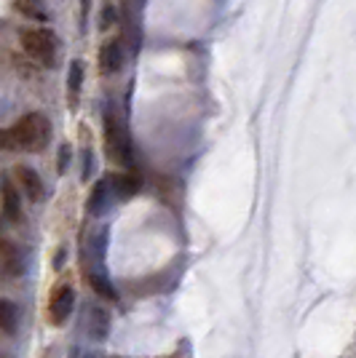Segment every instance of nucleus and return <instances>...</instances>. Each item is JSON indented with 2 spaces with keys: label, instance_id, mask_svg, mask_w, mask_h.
I'll return each mask as SVG.
<instances>
[{
  "label": "nucleus",
  "instance_id": "obj_1",
  "mask_svg": "<svg viewBox=\"0 0 356 358\" xmlns=\"http://www.w3.org/2000/svg\"><path fill=\"white\" fill-rule=\"evenodd\" d=\"M14 136V145L22 150H43L51 139V123L43 113H30L16 123L14 129H8Z\"/></svg>",
  "mask_w": 356,
  "mask_h": 358
},
{
  "label": "nucleus",
  "instance_id": "obj_2",
  "mask_svg": "<svg viewBox=\"0 0 356 358\" xmlns=\"http://www.w3.org/2000/svg\"><path fill=\"white\" fill-rule=\"evenodd\" d=\"M22 45L27 57L43 67H54L57 59V35L51 30H27L22 32Z\"/></svg>",
  "mask_w": 356,
  "mask_h": 358
},
{
  "label": "nucleus",
  "instance_id": "obj_3",
  "mask_svg": "<svg viewBox=\"0 0 356 358\" xmlns=\"http://www.w3.org/2000/svg\"><path fill=\"white\" fill-rule=\"evenodd\" d=\"M104 136H107V148L113 150V158H116L121 166L132 169V166H134L132 142H129L126 129H123V126H121L113 115H107V118H104Z\"/></svg>",
  "mask_w": 356,
  "mask_h": 358
},
{
  "label": "nucleus",
  "instance_id": "obj_4",
  "mask_svg": "<svg viewBox=\"0 0 356 358\" xmlns=\"http://www.w3.org/2000/svg\"><path fill=\"white\" fill-rule=\"evenodd\" d=\"M73 308H75L73 286H60V289L51 294V302H48V315H51V321H54L57 327H62V324L70 318Z\"/></svg>",
  "mask_w": 356,
  "mask_h": 358
},
{
  "label": "nucleus",
  "instance_id": "obj_5",
  "mask_svg": "<svg viewBox=\"0 0 356 358\" xmlns=\"http://www.w3.org/2000/svg\"><path fill=\"white\" fill-rule=\"evenodd\" d=\"M110 313L102 305H89L86 308V334H89L94 343H102L110 334Z\"/></svg>",
  "mask_w": 356,
  "mask_h": 358
},
{
  "label": "nucleus",
  "instance_id": "obj_6",
  "mask_svg": "<svg viewBox=\"0 0 356 358\" xmlns=\"http://www.w3.org/2000/svg\"><path fill=\"white\" fill-rule=\"evenodd\" d=\"M123 67V48L118 41H110L100 48V73L116 75Z\"/></svg>",
  "mask_w": 356,
  "mask_h": 358
},
{
  "label": "nucleus",
  "instance_id": "obj_7",
  "mask_svg": "<svg viewBox=\"0 0 356 358\" xmlns=\"http://www.w3.org/2000/svg\"><path fill=\"white\" fill-rule=\"evenodd\" d=\"M0 273L6 275H22L25 273V257L14 243H0Z\"/></svg>",
  "mask_w": 356,
  "mask_h": 358
},
{
  "label": "nucleus",
  "instance_id": "obj_8",
  "mask_svg": "<svg viewBox=\"0 0 356 358\" xmlns=\"http://www.w3.org/2000/svg\"><path fill=\"white\" fill-rule=\"evenodd\" d=\"M16 179H19L22 190H25V195H27L30 201L43 198V179L38 177V171H35L32 166H16Z\"/></svg>",
  "mask_w": 356,
  "mask_h": 358
},
{
  "label": "nucleus",
  "instance_id": "obj_9",
  "mask_svg": "<svg viewBox=\"0 0 356 358\" xmlns=\"http://www.w3.org/2000/svg\"><path fill=\"white\" fill-rule=\"evenodd\" d=\"M0 195H3V211L11 222H19L22 220V198L16 193V187L8 182V179H0Z\"/></svg>",
  "mask_w": 356,
  "mask_h": 358
},
{
  "label": "nucleus",
  "instance_id": "obj_10",
  "mask_svg": "<svg viewBox=\"0 0 356 358\" xmlns=\"http://www.w3.org/2000/svg\"><path fill=\"white\" fill-rule=\"evenodd\" d=\"M107 187L118 201H132L139 193V179L132 174H116L113 179H107Z\"/></svg>",
  "mask_w": 356,
  "mask_h": 358
},
{
  "label": "nucleus",
  "instance_id": "obj_11",
  "mask_svg": "<svg viewBox=\"0 0 356 358\" xmlns=\"http://www.w3.org/2000/svg\"><path fill=\"white\" fill-rule=\"evenodd\" d=\"M107 198H110V187H107V179H100V182H94L89 201H86V211H89L91 217H100V214L104 211V206H107Z\"/></svg>",
  "mask_w": 356,
  "mask_h": 358
},
{
  "label": "nucleus",
  "instance_id": "obj_12",
  "mask_svg": "<svg viewBox=\"0 0 356 358\" xmlns=\"http://www.w3.org/2000/svg\"><path fill=\"white\" fill-rule=\"evenodd\" d=\"M14 8L32 22H48V8L43 0H14Z\"/></svg>",
  "mask_w": 356,
  "mask_h": 358
},
{
  "label": "nucleus",
  "instance_id": "obj_13",
  "mask_svg": "<svg viewBox=\"0 0 356 358\" xmlns=\"http://www.w3.org/2000/svg\"><path fill=\"white\" fill-rule=\"evenodd\" d=\"M16 327H19V310L11 299L0 297V329L6 334H14Z\"/></svg>",
  "mask_w": 356,
  "mask_h": 358
},
{
  "label": "nucleus",
  "instance_id": "obj_14",
  "mask_svg": "<svg viewBox=\"0 0 356 358\" xmlns=\"http://www.w3.org/2000/svg\"><path fill=\"white\" fill-rule=\"evenodd\" d=\"M89 284L94 289V294L102 299H118V292H116V286L110 284V278L104 275V273H89Z\"/></svg>",
  "mask_w": 356,
  "mask_h": 358
},
{
  "label": "nucleus",
  "instance_id": "obj_15",
  "mask_svg": "<svg viewBox=\"0 0 356 358\" xmlns=\"http://www.w3.org/2000/svg\"><path fill=\"white\" fill-rule=\"evenodd\" d=\"M81 86H83V62L73 59L70 62V70H67V91H70V102L78 99Z\"/></svg>",
  "mask_w": 356,
  "mask_h": 358
},
{
  "label": "nucleus",
  "instance_id": "obj_16",
  "mask_svg": "<svg viewBox=\"0 0 356 358\" xmlns=\"http://www.w3.org/2000/svg\"><path fill=\"white\" fill-rule=\"evenodd\" d=\"M91 171H94V155H91V150H83V171H81V177L89 179Z\"/></svg>",
  "mask_w": 356,
  "mask_h": 358
},
{
  "label": "nucleus",
  "instance_id": "obj_17",
  "mask_svg": "<svg viewBox=\"0 0 356 358\" xmlns=\"http://www.w3.org/2000/svg\"><path fill=\"white\" fill-rule=\"evenodd\" d=\"M113 22H116V11H113V6H104L100 27H102V30H107V27H113Z\"/></svg>",
  "mask_w": 356,
  "mask_h": 358
},
{
  "label": "nucleus",
  "instance_id": "obj_18",
  "mask_svg": "<svg viewBox=\"0 0 356 358\" xmlns=\"http://www.w3.org/2000/svg\"><path fill=\"white\" fill-rule=\"evenodd\" d=\"M14 136H11V131L8 129H0V150H14Z\"/></svg>",
  "mask_w": 356,
  "mask_h": 358
},
{
  "label": "nucleus",
  "instance_id": "obj_19",
  "mask_svg": "<svg viewBox=\"0 0 356 358\" xmlns=\"http://www.w3.org/2000/svg\"><path fill=\"white\" fill-rule=\"evenodd\" d=\"M67 164H70V148L64 145V148H62L60 161H57V169H60V174H62V171H64V169H67Z\"/></svg>",
  "mask_w": 356,
  "mask_h": 358
},
{
  "label": "nucleus",
  "instance_id": "obj_20",
  "mask_svg": "<svg viewBox=\"0 0 356 358\" xmlns=\"http://www.w3.org/2000/svg\"><path fill=\"white\" fill-rule=\"evenodd\" d=\"M64 257H67V254H64V249H60V252L54 254V270H60L62 265H64Z\"/></svg>",
  "mask_w": 356,
  "mask_h": 358
},
{
  "label": "nucleus",
  "instance_id": "obj_21",
  "mask_svg": "<svg viewBox=\"0 0 356 358\" xmlns=\"http://www.w3.org/2000/svg\"><path fill=\"white\" fill-rule=\"evenodd\" d=\"M81 358H116V356H94V353H83Z\"/></svg>",
  "mask_w": 356,
  "mask_h": 358
}]
</instances>
